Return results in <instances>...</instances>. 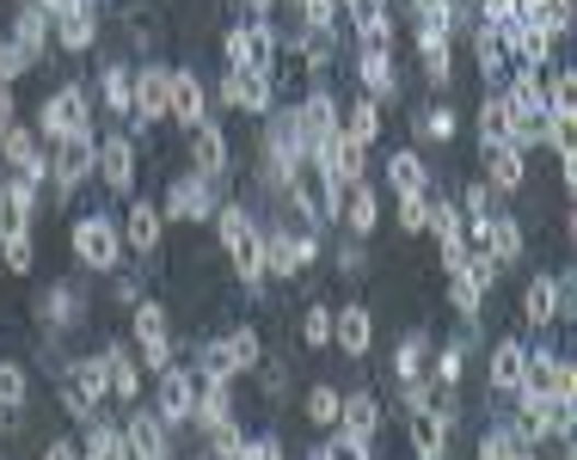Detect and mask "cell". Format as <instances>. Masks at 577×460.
Segmentation results:
<instances>
[{"label": "cell", "instance_id": "cell-51", "mask_svg": "<svg viewBox=\"0 0 577 460\" xmlns=\"http://www.w3.org/2000/svg\"><path fill=\"white\" fill-rule=\"evenodd\" d=\"M44 460H80V448H74V442H62V436H56V442H44Z\"/></svg>", "mask_w": 577, "mask_h": 460}, {"label": "cell", "instance_id": "cell-10", "mask_svg": "<svg viewBox=\"0 0 577 460\" xmlns=\"http://www.w3.org/2000/svg\"><path fill=\"white\" fill-rule=\"evenodd\" d=\"M332 337H338V350H344V356H369V344H374L369 307H362V301L338 307V313H332Z\"/></svg>", "mask_w": 577, "mask_h": 460}, {"label": "cell", "instance_id": "cell-30", "mask_svg": "<svg viewBox=\"0 0 577 460\" xmlns=\"http://www.w3.org/2000/svg\"><path fill=\"white\" fill-rule=\"evenodd\" d=\"M480 141H485V153L510 141V105H504V92H492L480 105Z\"/></svg>", "mask_w": 577, "mask_h": 460}, {"label": "cell", "instance_id": "cell-36", "mask_svg": "<svg viewBox=\"0 0 577 460\" xmlns=\"http://www.w3.org/2000/svg\"><path fill=\"white\" fill-rule=\"evenodd\" d=\"M74 320H80V295L74 289L44 295V325H56V332H62V325H74Z\"/></svg>", "mask_w": 577, "mask_h": 460}, {"label": "cell", "instance_id": "cell-4", "mask_svg": "<svg viewBox=\"0 0 577 460\" xmlns=\"http://www.w3.org/2000/svg\"><path fill=\"white\" fill-rule=\"evenodd\" d=\"M197 412V375L191 368H154V417L160 424H185Z\"/></svg>", "mask_w": 577, "mask_h": 460}, {"label": "cell", "instance_id": "cell-56", "mask_svg": "<svg viewBox=\"0 0 577 460\" xmlns=\"http://www.w3.org/2000/svg\"><path fill=\"white\" fill-rule=\"evenodd\" d=\"M344 7H350V0H344Z\"/></svg>", "mask_w": 577, "mask_h": 460}, {"label": "cell", "instance_id": "cell-24", "mask_svg": "<svg viewBox=\"0 0 577 460\" xmlns=\"http://www.w3.org/2000/svg\"><path fill=\"white\" fill-rule=\"evenodd\" d=\"M160 240H166V215H160L154 203H136V209H129V245H136V252H160Z\"/></svg>", "mask_w": 577, "mask_h": 460}, {"label": "cell", "instance_id": "cell-14", "mask_svg": "<svg viewBox=\"0 0 577 460\" xmlns=\"http://www.w3.org/2000/svg\"><path fill=\"white\" fill-rule=\"evenodd\" d=\"M228 258H234L240 283H246V289H258V283H265V233H258V228L234 233V240H228Z\"/></svg>", "mask_w": 577, "mask_h": 460}, {"label": "cell", "instance_id": "cell-19", "mask_svg": "<svg viewBox=\"0 0 577 460\" xmlns=\"http://www.w3.org/2000/svg\"><path fill=\"white\" fill-rule=\"evenodd\" d=\"M362 80H369V99L381 105V99H400V74H393L388 61V44H369L362 49Z\"/></svg>", "mask_w": 577, "mask_h": 460}, {"label": "cell", "instance_id": "cell-16", "mask_svg": "<svg viewBox=\"0 0 577 460\" xmlns=\"http://www.w3.org/2000/svg\"><path fill=\"white\" fill-rule=\"evenodd\" d=\"M99 172H105V191H129L136 184V148H129V136H111L99 148Z\"/></svg>", "mask_w": 577, "mask_h": 460}, {"label": "cell", "instance_id": "cell-52", "mask_svg": "<svg viewBox=\"0 0 577 460\" xmlns=\"http://www.w3.org/2000/svg\"><path fill=\"white\" fill-rule=\"evenodd\" d=\"M13 129V87H0V136Z\"/></svg>", "mask_w": 577, "mask_h": 460}, {"label": "cell", "instance_id": "cell-53", "mask_svg": "<svg viewBox=\"0 0 577 460\" xmlns=\"http://www.w3.org/2000/svg\"><path fill=\"white\" fill-rule=\"evenodd\" d=\"M246 13H252V19H265V13H270V0H246Z\"/></svg>", "mask_w": 577, "mask_h": 460}, {"label": "cell", "instance_id": "cell-33", "mask_svg": "<svg viewBox=\"0 0 577 460\" xmlns=\"http://www.w3.org/2000/svg\"><path fill=\"white\" fill-rule=\"evenodd\" d=\"M86 460H136V455H129V442H124V429L117 424H99L93 436H86Z\"/></svg>", "mask_w": 577, "mask_h": 460}, {"label": "cell", "instance_id": "cell-5", "mask_svg": "<svg viewBox=\"0 0 577 460\" xmlns=\"http://www.w3.org/2000/svg\"><path fill=\"white\" fill-rule=\"evenodd\" d=\"M270 49H277V31L265 19L228 31V68H252V74H270Z\"/></svg>", "mask_w": 577, "mask_h": 460}, {"label": "cell", "instance_id": "cell-13", "mask_svg": "<svg viewBox=\"0 0 577 460\" xmlns=\"http://www.w3.org/2000/svg\"><path fill=\"white\" fill-rule=\"evenodd\" d=\"M166 111H172L178 123H191V129L204 123V80L191 74V68H178V74L166 80Z\"/></svg>", "mask_w": 577, "mask_h": 460}, {"label": "cell", "instance_id": "cell-44", "mask_svg": "<svg viewBox=\"0 0 577 460\" xmlns=\"http://www.w3.org/2000/svg\"><path fill=\"white\" fill-rule=\"evenodd\" d=\"M228 350H234V363H240V368H252L265 344H258V332H252V325H234V332H228Z\"/></svg>", "mask_w": 577, "mask_h": 460}, {"label": "cell", "instance_id": "cell-15", "mask_svg": "<svg viewBox=\"0 0 577 460\" xmlns=\"http://www.w3.org/2000/svg\"><path fill=\"white\" fill-rule=\"evenodd\" d=\"M485 184H492V191H522V184H529V160H522V148L504 141V148L485 153Z\"/></svg>", "mask_w": 577, "mask_h": 460}, {"label": "cell", "instance_id": "cell-22", "mask_svg": "<svg viewBox=\"0 0 577 460\" xmlns=\"http://www.w3.org/2000/svg\"><path fill=\"white\" fill-rule=\"evenodd\" d=\"M62 19V49H93V37H99V19H93V0H74L68 13H56Z\"/></svg>", "mask_w": 577, "mask_h": 460}, {"label": "cell", "instance_id": "cell-37", "mask_svg": "<svg viewBox=\"0 0 577 460\" xmlns=\"http://www.w3.org/2000/svg\"><path fill=\"white\" fill-rule=\"evenodd\" d=\"M430 209H437V203L424 197V191H406V197H400V228L424 233V228H430Z\"/></svg>", "mask_w": 577, "mask_h": 460}, {"label": "cell", "instance_id": "cell-25", "mask_svg": "<svg viewBox=\"0 0 577 460\" xmlns=\"http://www.w3.org/2000/svg\"><path fill=\"white\" fill-rule=\"evenodd\" d=\"M166 68H141L136 74V92H129V99H136V111H141V123L148 117H166Z\"/></svg>", "mask_w": 577, "mask_h": 460}, {"label": "cell", "instance_id": "cell-12", "mask_svg": "<svg viewBox=\"0 0 577 460\" xmlns=\"http://www.w3.org/2000/svg\"><path fill=\"white\" fill-rule=\"evenodd\" d=\"M338 424H344V436H357V442H374V436H381V399H374V393L338 399Z\"/></svg>", "mask_w": 577, "mask_h": 460}, {"label": "cell", "instance_id": "cell-11", "mask_svg": "<svg viewBox=\"0 0 577 460\" xmlns=\"http://www.w3.org/2000/svg\"><path fill=\"white\" fill-rule=\"evenodd\" d=\"M529 375V344L522 337H498L492 344V393H516Z\"/></svg>", "mask_w": 577, "mask_h": 460}, {"label": "cell", "instance_id": "cell-35", "mask_svg": "<svg viewBox=\"0 0 577 460\" xmlns=\"http://www.w3.org/2000/svg\"><path fill=\"white\" fill-rule=\"evenodd\" d=\"M19 49H25V56H37V49L49 44V13L44 7H32V13H19V37H13Z\"/></svg>", "mask_w": 577, "mask_h": 460}, {"label": "cell", "instance_id": "cell-43", "mask_svg": "<svg viewBox=\"0 0 577 460\" xmlns=\"http://www.w3.org/2000/svg\"><path fill=\"white\" fill-rule=\"evenodd\" d=\"M516 455V436H510V424H492L480 436V460H510Z\"/></svg>", "mask_w": 577, "mask_h": 460}, {"label": "cell", "instance_id": "cell-2", "mask_svg": "<svg viewBox=\"0 0 577 460\" xmlns=\"http://www.w3.org/2000/svg\"><path fill=\"white\" fill-rule=\"evenodd\" d=\"M105 393H111V381H105V363L99 356H80V363H68V375H62V405L74 417H99L105 412Z\"/></svg>", "mask_w": 577, "mask_h": 460}, {"label": "cell", "instance_id": "cell-38", "mask_svg": "<svg viewBox=\"0 0 577 460\" xmlns=\"http://www.w3.org/2000/svg\"><path fill=\"white\" fill-rule=\"evenodd\" d=\"M461 368H468V350H461V344H449V350H437V368H430V381H437L442 393H454Z\"/></svg>", "mask_w": 577, "mask_h": 460}, {"label": "cell", "instance_id": "cell-34", "mask_svg": "<svg viewBox=\"0 0 577 460\" xmlns=\"http://www.w3.org/2000/svg\"><path fill=\"white\" fill-rule=\"evenodd\" d=\"M25 393H32V375H25L19 363H0V412H19Z\"/></svg>", "mask_w": 577, "mask_h": 460}, {"label": "cell", "instance_id": "cell-23", "mask_svg": "<svg viewBox=\"0 0 577 460\" xmlns=\"http://www.w3.org/2000/svg\"><path fill=\"white\" fill-rule=\"evenodd\" d=\"M485 252L498 264L522 258V221H516V215H492V221H485Z\"/></svg>", "mask_w": 577, "mask_h": 460}, {"label": "cell", "instance_id": "cell-42", "mask_svg": "<svg viewBox=\"0 0 577 460\" xmlns=\"http://www.w3.org/2000/svg\"><path fill=\"white\" fill-rule=\"evenodd\" d=\"M301 344H308V350L332 344V307H308V320H301Z\"/></svg>", "mask_w": 577, "mask_h": 460}, {"label": "cell", "instance_id": "cell-41", "mask_svg": "<svg viewBox=\"0 0 577 460\" xmlns=\"http://www.w3.org/2000/svg\"><path fill=\"white\" fill-rule=\"evenodd\" d=\"M301 19H308L313 37H332V19H338V0H296Z\"/></svg>", "mask_w": 577, "mask_h": 460}, {"label": "cell", "instance_id": "cell-8", "mask_svg": "<svg viewBox=\"0 0 577 460\" xmlns=\"http://www.w3.org/2000/svg\"><path fill=\"white\" fill-rule=\"evenodd\" d=\"M209 209H216V179H204V172H185V179H172L166 215H178V221H204Z\"/></svg>", "mask_w": 577, "mask_h": 460}, {"label": "cell", "instance_id": "cell-32", "mask_svg": "<svg viewBox=\"0 0 577 460\" xmlns=\"http://www.w3.org/2000/svg\"><path fill=\"white\" fill-rule=\"evenodd\" d=\"M424 332H406V344L393 350V381H424Z\"/></svg>", "mask_w": 577, "mask_h": 460}, {"label": "cell", "instance_id": "cell-1", "mask_svg": "<svg viewBox=\"0 0 577 460\" xmlns=\"http://www.w3.org/2000/svg\"><path fill=\"white\" fill-rule=\"evenodd\" d=\"M577 301H572V276H529V289H522V320L534 325V332H546L553 320H572Z\"/></svg>", "mask_w": 577, "mask_h": 460}, {"label": "cell", "instance_id": "cell-29", "mask_svg": "<svg viewBox=\"0 0 577 460\" xmlns=\"http://www.w3.org/2000/svg\"><path fill=\"white\" fill-rule=\"evenodd\" d=\"M350 25L362 44H388V0H350Z\"/></svg>", "mask_w": 577, "mask_h": 460}, {"label": "cell", "instance_id": "cell-40", "mask_svg": "<svg viewBox=\"0 0 577 460\" xmlns=\"http://www.w3.org/2000/svg\"><path fill=\"white\" fill-rule=\"evenodd\" d=\"M454 129H461V123H454V105H430V117H424V141L449 148V141H454Z\"/></svg>", "mask_w": 577, "mask_h": 460}, {"label": "cell", "instance_id": "cell-20", "mask_svg": "<svg viewBox=\"0 0 577 460\" xmlns=\"http://www.w3.org/2000/svg\"><path fill=\"white\" fill-rule=\"evenodd\" d=\"M344 221H350V233H357V240H369V233H374V215H381V203H374V191H369V184H350V191H344Z\"/></svg>", "mask_w": 577, "mask_h": 460}, {"label": "cell", "instance_id": "cell-39", "mask_svg": "<svg viewBox=\"0 0 577 460\" xmlns=\"http://www.w3.org/2000/svg\"><path fill=\"white\" fill-rule=\"evenodd\" d=\"M338 387H326V381H320V387H313V393H308V424H338Z\"/></svg>", "mask_w": 577, "mask_h": 460}, {"label": "cell", "instance_id": "cell-50", "mask_svg": "<svg viewBox=\"0 0 577 460\" xmlns=\"http://www.w3.org/2000/svg\"><path fill=\"white\" fill-rule=\"evenodd\" d=\"M468 215L473 221H492V184H468Z\"/></svg>", "mask_w": 577, "mask_h": 460}, {"label": "cell", "instance_id": "cell-9", "mask_svg": "<svg viewBox=\"0 0 577 460\" xmlns=\"http://www.w3.org/2000/svg\"><path fill=\"white\" fill-rule=\"evenodd\" d=\"M136 344H141V363H148V368H166L172 332H166V307H160V301H141L136 307Z\"/></svg>", "mask_w": 577, "mask_h": 460}, {"label": "cell", "instance_id": "cell-49", "mask_svg": "<svg viewBox=\"0 0 577 460\" xmlns=\"http://www.w3.org/2000/svg\"><path fill=\"white\" fill-rule=\"evenodd\" d=\"M234 460H282V442L277 436H258V442H240Z\"/></svg>", "mask_w": 577, "mask_h": 460}, {"label": "cell", "instance_id": "cell-28", "mask_svg": "<svg viewBox=\"0 0 577 460\" xmlns=\"http://www.w3.org/2000/svg\"><path fill=\"white\" fill-rule=\"evenodd\" d=\"M0 148H7V160L19 166V179H44V153H37L32 129H7V136H0Z\"/></svg>", "mask_w": 577, "mask_h": 460}, {"label": "cell", "instance_id": "cell-31", "mask_svg": "<svg viewBox=\"0 0 577 460\" xmlns=\"http://www.w3.org/2000/svg\"><path fill=\"white\" fill-rule=\"evenodd\" d=\"M344 141H357V148H369L374 129H381V111H374V99H350V117L338 123Z\"/></svg>", "mask_w": 577, "mask_h": 460}, {"label": "cell", "instance_id": "cell-3", "mask_svg": "<svg viewBox=\"0 0 577 460\" xmlns=\"http://www.w3.org/2000/svg\"><path fill=\"white\" fill-rule=\"evenodd\" d=\"M37 129H44L49 141L93 136V105H86V92H80V87H56V92L44 99V117H37Z\"/></svg>", "mask_w": 577, "mask_h": 460}, {"label": "cell", "instance_id": "cell-21", "mask_svg": "<svg viewBox=\"0 0 577 460\" xmlns=\"http://www.w3.org/2000/svg\"><path fill=\"white\" fill-rule=\"evenodd\" d=\"M99 363H105V375H111V399H136L141 393V368L129 363L124 344H105V356H99Z\"/></svg>", "mask_w": 577, "mask_h": 460}, {"label": "cell", "instance_id": "cell-27", "mask_svg": "<svg viewBox=\"0 0 577 460\" xmlns=\"http://www.w3.org/2000/svg\"><path fill=\"white\" fill-rule=\"evenodd\" d=\"M388 184L406 197V191H430V172H424V160L412 148H400V153H388Z\"/></svg>", "mask_w": 577, "mask_h": 460}, {"label": "cell", "instance_id": "cell-48", "mask_svg": "<svg viewBox=\"0 0 577 460\" xmlns=\"http://www.w3.org/2000/svg\"><path fill=\"white\" fill-rule=\"evenodd\" d=\"M129 87H136V80H129L124 68H105V105H129Z\"/></svg>", "mask_w": 577, "mask_h": 460}, {"label": "cell", "instance_id": "cell-55", "mask_svg": "<svg viewBox=\"0 0 577 460\" xmlns=\"http://www.w3.org/2000/svg\"><path fill=\"white\" fill-rule=\"evenodd\" d=\"M510 460H534V455H510Z\"/></svg>", "mask_w": 577, "mask_h": 460}, {"label": "cell", "instance_id": "cell-7", "mask_svg": "<svg viewBox=\"0 0 577 460\" xmlns=\"http://www.w3.org/2000/svg\"><path fill=\"white\" fill-rule=\"evenodd\" d=\"M93 166H99L93 136H62L56 141V191H80V184L93 179Z\"/></svg>", "mask_w": 577, "mask_h": 460}, {"label": "cell", "instance_id": "cell-6", "mask_svg": "<svg viewBox=\"0 0 577 460\" xmlns=\"http://www.w3.org/2000/svg\"><path fill=\"white\" fill-rule=\"evenodd\" d=\"M117 252H124V240H117V228H111L105 215H86L74 228V258L86 264V271H111Z\"/></svg>", "mask_w": 577, "mask_h": 460}, {"label": "cell", "instance_id": "cell-46", "mask_svg": "<svg viewBox=\"0 0 577 460\" xmlns=\"http://www.w3.org/2000/svg\"><path fill=\"white\" fill-rule=\"evenodd\" d=\"M320 460H374V455H369V442H357V436H344L338 429V436L320 448Z\"/></svg>", "mask_w": 577, "mask_h": 460}, {"label": "cell", "instance_id": "cell-26", "mask_svg": "<svg viewBox=\"0 0 577 460\" xmlns=\"http://www.w3.org/2000/svg\"><path fill=\"white\" fill-rule=\"evenodd\" d=\"M240 363L234 350H228V337H209V344H197V381H234Z\"/></svg>", "mask_w": 577, "mask_h": 460}, {"label": "cell", "instance_id": "cell-54", "mask_svg": "<svg viewBox=\"0 0 577 460\" xmlns=\"http://www.w3.org/2000/svg\"><path fill=\"white\" fill-rule=\"evenodd\" d=\"M559 460H572V448H559Z\"/></svg>", "mask_w": 577, "mask_h": 460}, {"label": "cell", "instance_id": "cell-45", "mask_svg": "<svg viewBox=\"0 0 577 460\" xmlns=\"http://www.w3.org/2000/svg\"><path fill=\"white\" fill-rule=\"evenodd\" d=\"M0 258H7V271H32V233H7Z\"/></svg>", "mask_w": 577, "mask_h": 460}, {"label": "cell", "instance_id": "cell-18", "mask_svg": "<svg viewBox=\"0 0 577 460\" xmlns=\"http://www.w3.org/2000/svg\"><path fill=\"white\" fill-rule=\"evenodd\" d=\"M191 166L204 172V179H216V172L228 166V141H221L216 123H197V129H191Z\"/></svg>", "mask_w": 577, "mask_h": 460}, {"label": "cell", "instance_id": "cell-47", "mask_svg": "<svg viewBox=\"0 0 577 460\" xmlns=\"http://www.w3.org/2000/svg\"><path fill=\"white\" fill-rule=\"evenodd\" d=\"M25 68H32V56H25V49H19V44H0V87H7L13 74H25Z\"/></svg>", "mask_w": 577, "mask_h": 460}, {"label": "cell", "instance_id": "cell-17", "mask_svg": "<svg viewBox=\"0 0 577 460\" xmlns=\"http://www.w3.org/2000/svg\"><path fill=\"white\" fill-rule=\"evenodd\" d=\"M124 442H129V455L136 460H166V424H160L154 412H141V417H129Z\"/></svg>", "mask_w": 577, "mask_h": 460}]
</instances>
